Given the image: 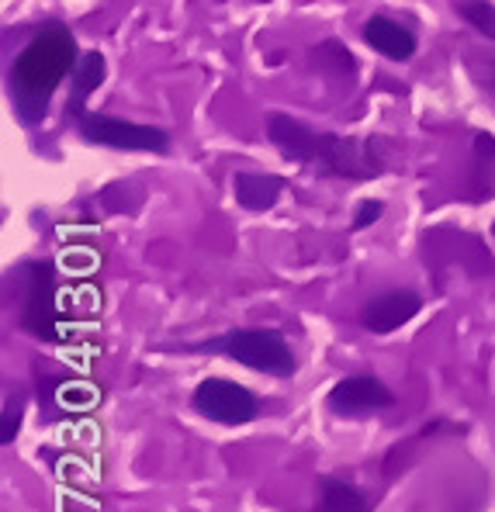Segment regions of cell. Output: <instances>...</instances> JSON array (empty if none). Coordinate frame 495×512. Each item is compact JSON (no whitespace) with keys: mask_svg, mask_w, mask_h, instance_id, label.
Returning <instances> with one entry per match:
<instances>
[{"mask_svg":"<svg viewBox=\"0 0 495 512\" xmlns=\"http://www.w3.org/2000/svg\"><path fill=\"white\" fill-rule=\"evenodd\" d=\"M267 139L284 160L302 163L312 173L340 180H374L385 173L381 139H350L336 132H315L298 118L274 111L267 118Z\"/></svg>","mask_w":495,"mask_h":512,"instance_id":"obj_1","label":"cell"},{"mask_svg":"<svg viewBox=\"0 0 495 512\" xmlns=\"http://www.w3.org/2000/svg\"><path fill=\"white\" fill-rule=\"evenodd\" d=\"M80 63V49L73 32L63 21H45L32 42L18 52L11 73H7V94H11V108L21 118V125H39L45 122V111L56 94V87L66 77H73Z\"/></svg>","mask_w":495,"mask_h":512,"instance_id":"obj_2","label":"cell"},{"mask_svg":"<svg viewBox=\"0 0 495 512\" xmlns=\"http://www.w3.org/2000/svg\"><path fill=\"white\" fill-rule=\"evenodd\" d=\"M194 350H212L222 357L236 360V364L250 367V371L270 374V378H291L298 371L295 353L288 340L277 329H232L212 343H198Z\"/></svg>","mask_w":495,"mask_h":512,"instance_id":"obj_3","label":"cell"},{"mask_svg":"<svg viewBox=\"0 0 495 512\" xmlns=\"http://www.w3.org/2000/svg\"><path fill=\"white\" fill-rule=\"evenodd\" d=\"M77 135L90 146H104V149H118V153H170V132L156 125H139V122H125V118L104 115V111H80L73 118Z\"/></svg>","mask_w":495,"mask_h":512,"instance_id":"obj_4","label":"cell"},{"mask_svg":"<svg viewBox=\"0 0 495 512\" xmlns=\"http://www.w3.org/2000/svg\"><path fill=\"white\" fill-rule=\"evenodd\" d=\"M11 284L18 291V326L39 340H56V274L49 263H21Z\"/></svg>","mask_w":495,"mask_h":512,"instance_id":"obj_5","label":"cell"},{"mask_svg":"<svg viewBox=\"0 0 495 512\" xmlns=\"http://www.w3.org/2000/svg\"><path fill=\"white\" fill-rule=\"evenodd\" d=\"M191 405L198 416L219 426H246L260 416V398L229 378H205L194 388Z\"/></svg>","mask_w":495,"mask_h":512,"instance_id":"obj_6","label":"cell"},{"mask_svg":"<svg viewBox=\"0 0 495 512\" xmlns=\"http://www.w3.org/2000/svg\"><path fill=\"white\" fill-rule=\"evenodd\" d=\"M326 405L333 416L343 419H357V416H371V412L392 409L395 395L381 378L374 374H350V378L336 381L326 395Z\"/></svg>","mask_w":495,"mask_h":512,"instance_id":"obj_7","label":"cell"},{"mask_svg":"<svg viewBox=\"0 0 495 512\" xmlns=\"http://www.w3.org/2000/svg\"><path fill=\"white\" fill-rule=\"evenodd\" d=\"M423 312V298L409 288H395L385 291V295L371 298L364 308H360V326L374 336H388L395 329H402L405 322H412Z\"/></svg>","mask_w":495,"mask_h":512,"instance_id":"obj_8","label":"cell"},{"mask_svg":"<svg viewBox=\"0 0 495 512\" xmlns=\"http://www.w3.org/2000/svg\"><path fill=\"white\" fill-rule=\"evenodd\" d=\"M288 180L277 173H260V170H236L232 173V194L236 205L246 212H270L281 201Z\"/></svg>","mask_w":495,"mask_h":512,"instance_id":"obj_9","label":"cell"},{"mask_svg":"<svg viewBox=\"0 0 495 512\" xmlns=\"http://www.w3.org/2000/svg\"><path fill=\"white\" fill-rule=\"evenodd\" d=\"M360 35H364V42L371 45L374 52H381L385 59H395V63L412 59V56H416V45H419L416 35H412L402 21L385 18V14H374V18H367L364 28H360Z\"/></svg>","mask_w":495,"mask_h":512,"instance_id":"obj_10","label":"cell"},{"mask_svg":"<svg viewBox=\"0 0 495 512\" xmlns=\"http://www.w3.org/2000/svg\"><path fill=\"white\" fill-rule=\"evenodd\" d=\"M104 77H108V63H104L101 52L97 49L84 52L80 63H77V70H73V77H70V104H66L70 122L80 115V111H87V97L104 84Z\"/></svg>","mask_w":495,"mask_h":512,"instance_id":"obj_11","label":"cell"},{"mask_svg":"<svg viewBox=\"0 0 495 512\" xmlns=\"http://www.w3.org/2000/svg\"><path fill=\"white\" fill-rule=\"evenodd\" d=\"M315 512H371V502L364 499L357 485L340 478L319 481V509Z\"/></svg>","mask_w":495,"mask_h":512,"instance_id":"obj_12","label":"cell"},{"mask_svg":"<svg viewBox=\"0 0 495 512\" xmlns=\"http://www.w3.org/2000/svg\"><path fill=\"white\" fill-rule=\"evenodd\" d=\"M475 198L471 201H489L495 194V135L478 132L475 135Z\"/></svg>","mask_w":495,"mask_h":512,"instance_id":"obj_13","label":"cell"},{"mask_svg":"<svg viewBox=\"0 0 495 512\" xmlns=\"http://www.w3.org/2000/svg\"><path fill=\"white\" fill-rule=\"evenodd\" d=\"M312 59H315V66H319V70L333 73V77H354V73H357L354 52H350L343 42H336V39H329V42H322L319 49H312Z\"/></svg>","mask_w":495,"mask_h":512,"instance_id":"obj_14","label":"cell"},{"mask_svg":"<svg viewBox=\"0 0 495 512\" xmlns=\"http://www.w3.org/2000/svg\"><path fill=\"white\" fill-rule=\"evenodd\" d=\"M454 11L461 14L475 32H482L485 39L495 42V4H489V0H457Z\"/></svg>","mask_w":495,"mask_h":512,"instance_id":"obj_15","label":"cell"},{"mask_svg":"<svg viewBox=\"0 0 495 512\" xmlns=\"http://www.w3.org/2000/svg\"><path fill=\"white\" fill-rule=\"evenodd\" d=\"M381 215H385V205H381L378 198H367V201H360V208H357V215H354V232L367 229V225H374Z\"/></svg>","mask_w":495,"mask_h":512,"instance_id":"obj_16","label":"cell"},{"mask_svg":"<svg viewBox=\"0 0 495 512\" xmlns=\"http://www.w3.org/2000/svg\"><path fill=\"white\" fill-rule=\"evenodd\" d=\"M21 412H25V409H21V402H11V405L4 409V426H0V443H4V447L14 440V436H18Z\"/></svg>","mask_w":495,"mask_h":512,"instance_id":"obj_17","label":"cell"},{"mask_svg":"<svg viewBox=\"0 0 495 512\" xmlns=\"http://www.w3.org/2000/svg\"><path fill=\"white\" fill-rule=\"evenodd\" d=\"M489 84H492V90H495V63L489 66Z\"/></svg>","mask_w":495,"mask_h":512,"instance_id":"obj_18","label":"cell"},{"mask_svg":"<svg viewBox=\"0 0 495 512\" xmlns=\"http://www.w3.org/2000/svg\"><path fill=\"white\" fill-rule=\"evenodd\" d=\"M492 236H495V222H492Z\"/></svg>","mask_w":495,"mask_h":512,"instance_id":"obj_19","label":"cell"}]
</instances>
